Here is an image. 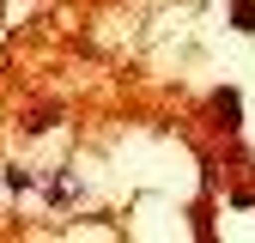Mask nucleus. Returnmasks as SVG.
Returning <instances> with one entry per match:
<instances>
[{"label":"nucleus","mask_w":255,"mask_h":243,"mask_svg":"<svg viewBox=\"0 0 255 243\" xmlns=\"http://www.w3.org/2000/svg\"><path fill=\"white\" fill-rule=\"evenodd\" d=\"M231 18H237V30H255V0H231Z\"/></svg>","instance_id":"obj_2"},{"label":"nucleus","mask_w":255,"mask_h":243,"mask_svg":"<svg viewBox=\"0 0 255 243\" xmlns=\"http://www.w3.org/2000/svg\"><path fill=\"white\" fill-rule=\"evenodd\" d=\"M213 110L225 116V128H237V91H219V98H213Z\"/></svg>","instance_id":"obj_1"}]
</instances>
